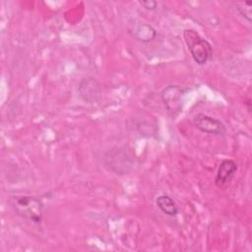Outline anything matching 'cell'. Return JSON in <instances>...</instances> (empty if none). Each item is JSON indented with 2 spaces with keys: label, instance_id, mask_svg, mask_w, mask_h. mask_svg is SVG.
Masks as SVG:
<instances>
[{
  "label": "cell",
  "instance_id": "cell-1",
  "mask_svg": "<svg viewBox=\"0 0 252 252\" xmlns=\"http://www.w3.org/2000/svg\"><path fill=\"white\" fill-rule=\"evenodd\" d=\"M12 207L16 214L30 222L39 224L43 219L44 204L36 196L19 195L11 200Z\"/></svg>",
  "mask_w": 252,
  "mask_h": 252
},
{
  "label": "cell",
  "instance_id": "cell-2",
  "mask_svg": "<svg viewBox=\"0 0 252 252\" xmlns=\"http://www.w3.org/2000/svg\"><path fill=\"white\" fill-rule=\"evenodd\" d=\"M183 38L187 48L197 65H205L213 56V47L211 43L202 37L195 30L185 29Z\"/></svg>",
  "mask_w": 252,
  "mask_h": 252
},
{
  "label": "cell",
  "instance_id": "cell-3",
  "mask_svg": "<svg viewBox=\"0 0 252 252\" xmlns=\"http://www.w3.org/2000/svg\"><path fill=\"white\" fill-rule=\"evenodd\" d=\"M187 91L188 89H184L180 86L170 85L163 89V91L161 92V100L167 111L171 113L173 116L181 111L182 96L185 94Z\"/></svg>",
  "mask_w": 252,
  "mask_h": 252
},
{
  "label": "cell",
  "instance_id": "cell-4",
  "mask_svg": "<svg viewBox=\"0 0 252 252\" xmlns=\"http://www.w3.org/2000/svg\"><path fill=\"white\" fill-rule=\"evenodd\" d=\"M78 93L84 102L93 104L101 99V85L95 78L88 76L80 81Z\"/></svg>",
  "mask_w": 252,
  "mask_h": 252
},
{
  "label": "cell",
  "instance_id": "cell-5",
  "mask_svg": "<svg viewBox=\"0 0 252 252\" xmlns=\"http://www.w3.org/2000/svg\"><path fill=\"white\" fill-rule=\"evenodd\" d=\"M195 127L202 133L216 135V136H225L226 127L225 125L218 118L213 116L199 113L194 117Z\"/></svg>",
  "mask_w": 252,
  "mask_h": 252
},
{
  "label": "cell",
  "instance_id": "cell-6",
  "mask_svg": "<svg viewBox=\"0 0 252 252\" xmlns=\"http://www.w3.org/2000/svg\"><path fill=\"white\" fill-rule=\"evenodd\" d=\"M237 163L233 159H223L217 170L215 184L218 188H222L228 184L237 171Z\"/></svg>",
  "mask_w": 252,
  "mask_h": 252
},
{
  "label": "cell",
  "instance_id": "cell-7",
  "mask_svg": "<svg viewBox=\"0 0 252 252\" xmlns=\"http://www.w3.org/2000/svg\"><path fill=\"white\" fill-rule=\"evenodd\" d=\"M129 33L137 40L142 42H150L157 36V31L150 24L139 22L130 24L128 27Z\"/></svg>",
  "mask_w": 252,
  "mask_h": 252
},
{
  "label": "cell",
  "instance_id": "cell-8",
  "mask_svg": "<svg viewBox=\"0 0 252 252\" xmlns=\"http://www.w3.org/2000/svg\"><path fill=\"white\" fill-rule=\"evenodd\" d=\"M156 204L160 212L168 217H175L179 214L178 206L176 205L175 201L167 194L159 195L156 200Z\"/></svg>",
  "mask_w": 252,
  "mask_h": 252
},
{
  "label": "cell",
  "instance_id": "cell-9",
  "mask_svg": "<svg viewBox=\"0 0 252 252\" xmlns=\"http://www.w3.org/2000/svg\"><path fill=\"white\" fill-rule=\"evenodd\" d=\"M236 10L240 14L242 18H244L248 23H251L252 20V13H251V7H252V2L247 1V2H237L235 3Z\"/></svg>",
  "mask_w": 252,
  "mask_h": 252
},
{
  "label": "cell",
  "instance_id": "cell-10",
  "mask_svg": "<svg viewBox=\"0 0 252 252\" xmlns=\"http://www.w3.org/2000/svg\"><path fill=\"white\" fill-rule=\"evenodd\" d=\"M140 5L143 6L146 10L149 11H155L158 8V2L154 0H144V1H139Z\"/></svg>",
  "mask_w": 252,
  "mask_h": 252
}]
</instances>
